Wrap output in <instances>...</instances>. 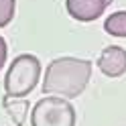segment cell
<instances>
[{
    "instance_id": "obj_1",
    "label": "cell",
    "mask_w": 126,
    "mask_h": 126,
    "mask_svg": "<svg viewBox=\"0 0 126 126\" xmlns=\"http://www.w3.org/2000/svg\"><path fill=\"white\" fill-rule=\"evenodd\" d=\"M92 77V61L77 57H59L53 59L45 69L43 94H53L59 98H77L85 90Z\"/></svg>"
},
{
    "instance_id": "obj_2",
    "label": "cell",
    "mask_w": 126,
    "mask_h": 126,
    "mask_svg": "<svg viewBox=\"0 0 126 126\" xmlns=\"http://www.w3.org/2000/svg\"><path fill=\"white\" fill-rule=\"evenodd\" d=\"M41 77V61L35 55L25 53L14 57L4 77L6 98H25L37 88Z\"/></svg>"
},
{
    "instance_id": "obj_3",
    "label": "cell",
    "mask_w": 126,
    "mask_h": 126,
    "mask_svg": "<svg viewBox=\"0 0 126 126\" xmlns=\"http://www.w3.org/2000/svg\"><path fill=\"white\" fill-rule=\"evenodd\" d=\"M31 126H75V108L63 98L45 96L33 106Z\"/></svg>"
},
{
    "instance_id": "obj_4",
    "label": "cell",
    "mask_w": 126,
    "mask_h": 126,
    "mask_svg": "<svg viewBox=\"0 0 126 126\" xmlns=\"http://www.w3.org/2000/svg\"><path fill=\"white\" fill-rule=\"evenodd\" d=\"M98 69L108 77H120L126 73V51L118 45H110L98 57Z\"/></svg>"
},
{
    "instance_id": "obj_5",
    "label": "cell",
    "mask_w": 126,
    "mask_h": 126,
    "mask_svg": "<svg viewBox=\"0 0 126 126\" xmlns=\"http://www.w3.org/2000/svg\"><path fill=\"white\" fill-rule=\"evenodd\" d=\"M69 16L79 22H92L104 14L108 0H65Z\"/></svg>"
},
{
    "instance_id": "obj_6",
    "label": "cell",
    "mask_w": 126,
    "mask_h": 126,
    "mask_svg": "<svg viewBox=\"0 0 126 126\" xmlns=\"http://www.w3.org/2000/svg\"><path fill=\"white\" fill-rule=\"evenodd\" d=\"M104 31L112 37L126 39V10H118L110 14L104 20Z\"/></svg>"
},
{
    "instance_id": "obj_7",
    "label": "cell",
    "mask_w": 126,
    "mask_h": 126,
    "mask_svg": "<svg viewBox=\"0 0 126 126\" xmlns=\"http://www.w3.org/2000/svg\"><path fill=\"white\" fill-rule=\"evenodd\" d=\"M16 0H0V27H6L14 16Z\"/></svg>"
},
{
    "instance_id": "obj_8",
    "label": "cell",
    "mask_w": 126,
    "mask_h": 126,
    "mask_svg": "<svg viewBox=\"0 0 126 126\" xmlns=\"http://www.w3.org/2000/svg\"><path fill=\"white\" fill-rule=\"evenodd\" d=\"M6 55H8V47H6V41L0 37V69H2L4 63H6Z\"/></svg>"
}]
</instances>
